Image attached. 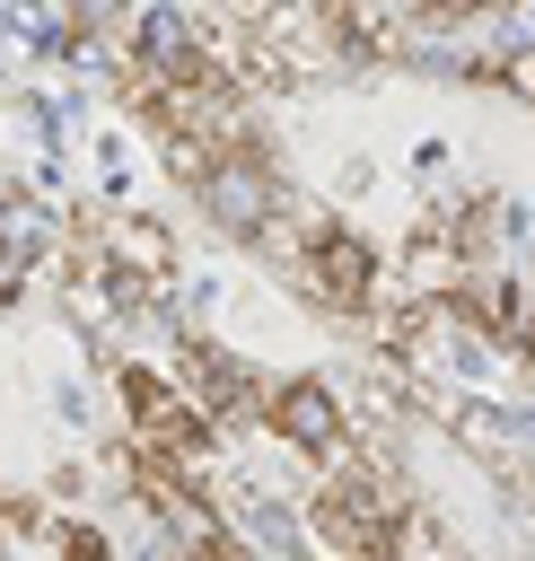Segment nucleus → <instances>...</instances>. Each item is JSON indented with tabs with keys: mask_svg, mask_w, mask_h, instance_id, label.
<instances>
[{
	"mask_svg": "<svg viewBox=\"0 0 535 561\" xmlns=\"http://www.w3.org/2000/svg\"><path fill=\"white\" fill-rule=\"evenodd\" d=\"M421 526V500L403 473H360V465H333L316 473L307 491V535L333 552V561H403Z\"/></svg>",
	"mask_w": 535,
	"mask_h": 561,
	"instance_id": "f257e3e1",
	"label": "nucleus"
},
{
	"mask_svg": "<svg viewBox=\"0 0 535 561\" xmlns=\"http://www.w3.org/2000/svg\"><path fill=\"white\" fill-rule=\"evenodd\" d=\"M114 403H123V438H140V447H167V456H184V465H202V456L219 447L210 412H202L167 368H149V359H114Z\"/></svg>",
	"mask_w": 535,
	"mask_h": 561,
	"instance_id": "f03ea898",
	"label": "nucleus"
},
{
	"mask_svg": "<svg viewBox=\"0 0 535 561\" xmlns=\"http://www.w3.org/2000/svg\"><path fill=\"white\" fill-rule=\"evenodd\" d=\"M263 430H272V447H289L307 473H333V465H342V430H351V394H342L333 377H316V368L272 377V386H263Z\"/></svg>",
	"mask_w": 535,
	"mask_h": 561,
	"instance_id": "7ed1b4c3",
	"label": "nucleus"
},
{
	"mask_svg": "<svg viewBox=\"0 0 535 561\" xmlns=\"http://www.w3.org/2000/svg\"><path fill=\"white\" fill-rule=\"evenodd\" d=\"M465 79H482V88H509L517 105H535V44H482V53L465 61Z\"/></svg>",
	"mask_w": 535,
	"mask_h": 561,
	"instance_id": "20e7f679",
	"label": "nucleus"
},
{
	"mask_svg": "<svg viewBox=\"0 0 535 561\" xmlns=\"http://www.w3.org/2000/svg\"><path fill=\"white\" fill-rule=\"evenodd\" d=\"M26 272H35V245L0 219V307H18V289H26Z\"/></svg>",
	"mask_w": 535,
	"mask_h": 561,
	"instance_id": "39448f33",
	"label": "nucleus"
},
{
	"mask_svg": "<svg viewBox=\"0 0 535 561\" xmlns=\"http://www.w3.org/2000/svg\"><path fill=\"white\" fill-rule=\"evenodd\" d=\"M281 9H289V0H210V18H228V26H246V35H263Z\"/></svg>",
	"mask_w": 535,
	"mask_h": 561,
	"instance_id": "423d86ee",
	"label": "nucleus"
},
{
	"mask_svg": "<svg viewBox=\"0 0 535 561\" xmlns=\"http://www.w3.org/2000/svg\"><path fill=\"white\" fill-rule=\"evenodd\" d=\"M517 359H526V368H535V333H526V342H517Z\"/></svg>",
	"mask_w": 535,
	"mask_h": 561,
	"instance_id": "0eeeda50",
	"label": "nucleus"
}]
</instances>
